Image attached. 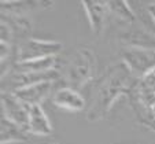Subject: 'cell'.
<instances>
[{
	"label": "cell",
	"instance_id": "6da1fadb",
	"mask_svg": "<svg viewBox=\"0 0 155 144\" xmlns=\"http://www.w3.org/2000/svg\"><path fill=\"white\" fill-rule=\"evenodd\" d=\"M137 80L132 76L122 62L108 66L92 87L91 100L87 107V119L97 122L107 117L120 97L129 96Z\"/></svg>",
	"mask_w": 155,
	"mask_h": 144
},
{
	"label": "cell",
	"instance_id": "7a4b0ae2",
	"mask_svg": "<svg viewBox=\"0 0 155 144\" xmlns=\"http://www.w3.org/2000/svg\"><path fill=\"white\" fill-rule=\"evenodd\" d=\"M128 99L137 122L155 132V70L139 80Z\"/></svg>",
	"mask_w": 155,
	"mask_h": 144
},
{
	"label": "cell",
	"instance_id": "3957f363",
	"mask_svg": "<svg viewBox=\"0 0 155 144\" xmlns=\"http://www.w3.org/2000/svg\"><path fill=\"white\" fill-rule=\"evenodd\" d=\"M96 70V55L89 47H77L69 56L63 70V80L68 87L78 89L84 88L94 80Z\"/></svg>",
	"mask_w": 155,
	"mask_h": 144
},
{
	"label": "cell",
	"instance_id": "277c9868",
	"mask_svg": "<svg viewBox=\"0 0 155 144\" xmlns=\"http://www.w3.org/2000/svg\"><path fill=\"white\" fill-rule=\"evenodd\" d=\"M120 56L121 62L137 81L155 70V50L135 45H122Z\"/></svg>",
	"mask_w": 155,
	"mask_h": 144
},
{
	"label": "cell",
	"instance_id": "5b68a950",
	"mask_svg": "<svg viewBox=\"0 0 155 144\" xmlns=\"http://www.w3.org/2000/svg\"><path fill=\"white\" fill-rule=\"evenodd\" d=\"M62 43L54 40H40V38L29 37L24 40L15 50V62L35 61L58 56L62 51Z\"/></svg>",
	"mask_w": 155,
	"mask_h": 144
},
{
	"label": "cell",
	"instance_id": "8992f818",
	"mask_svg": "<svg viewBox=\"0 0 155 144\" xmlns=\"http://www.w3.org/2000/svg\"><path fill=\"white\" fill-rule=\"evenodd\" d=\"M0 100H2V117H6L7 119L17 123L18 126H21L28 132L30 106L24 103L12 92L2 91Z\"/></svg>",
	"mask_w": 155,
	"mask_h": 144
},
{
	"label": "cell",
	"instance_id": "52a82bcc",
	"mask_svg": "<svg viewBox=\"0 0 155 144\" xmlns=\"http://www.w3.org/2000/svg\"><path fill=\"white\" fill-rule=\"evenodd\" d=\"M59 77H61L59 71L54 69V70L44 71V73H14V71H10L8 74L2 77V80L3 82L6 81V84L8 85L6 92H15L18 89L28 88V87L36 85L40 82H55Z\"/></svg>",
	"mask_w": 155,
	"mask_h": 144
},
{
	"label": "cell",
	"instance_id": "ba28073f",
	"mask_svg": "<svg viewBox=\"0 0 155 144\" xmlns=\"http://www.w3.org/2000/svg\"><path fill=\"white\" fill-rule=\"evenodd\" d=\"M81 6L88 18L91 30L95 34H100L106 28L108 17H110V6L108 2H96V0H82Z\"/></svg>",
	"mask_w": 155,
	"mask_h": 144
},
{
	"label": "cell",
	"instance_id": "9c48e42d",
	"mask_svg": "<svg viewBox=\"0 0 155 144\" xmlns=\"http://www.w3.org/2000/svg\"><path fill=\"white\" fill-rule=\"evenodd\" d=\"M52 104L58 109L66 110L71 113H78L85 109V99L81 96L78 91L70 87L58 88L51 96Z\"/></svg>",
	"mask_w": 155,
	"mask_h": 144
},
{
	"label": "cell",
	"instance_id": "30bf717a",
	"mask_svg": "<svg viewBox=\"0 0 155 144\" xmlns=\"http://www.w3.org/2000/svg\"><path fill=\"white\" fill-rule=\"evenodd\" d=\"M54 84L55 82L52 81L40 82V84L28 87V88L18 89V91L12 92V93L17 95L22 102L26 103L28 106H41L44 100H47L50 96H52Z\"/></svg>",
	"mask_w": 155,
	"mask_h": 144
},
{
	"label": "cell",
	"instance_id": "8fae6325",
	"mask_svg": "<svg viewBox=\"0 0 155 144\" xmlns=\"http://www.w3.org/2000/svg\"><path fill=\"white\" fill-rule=\"evenodd\" d=\"M52 2H37V0H2V14L14 15V17H25L36 10H44L52 6Z\"/></svg>",
	"mask_w": 155,
	"mask_h": 144
},
{
	"label": "cell",
	"instance_id": "7c38bea8",
	"mask_svg": "<svg viewBox=\"0 0 155 144\" xmlns=\"http://www.w3.org/2000/svg\"><path fill=\"white\" fill-rule=\"evenodd\" d=\"M28 133L36 136H50L52 133V125L41 106H30Z\"/></svg>",
	"mask_w": 155,
	"mask_h": 144
},
{
	"label": "cell",
	"instance_id": "4fadbf2b",
	"mask_svg": "<svg viewBox=\"0 0 155 144\" xmlns=\"http://www.w3.org/2000/svg\"><path fill=\"white\" fill-rule=\"evenodd\" d=\"M56 58L58 56L35 59V61L15 62L10 71H14V73H44V71H50L56 69Z\"/></svg>",
	"mask_w": 155,
	"mask_h": 144
},
{
	"label": "cell",
	"instance_id": "5bb4252c",
	"mask_svg": "<svg viewBox=\"0 0 155 144\" xmlns=\"http://www.w3.org/2000/svg\"><path fill=\"white\" fill-rule=\"evenodd\" d=\"M29 140L28 132L18 126L17 123L11 122L6 117H2L0 121V144L11 143H24Z\"/></svg>",
	"mask_w": 155,
	"mask_h": 144
},
{
	"label": "cell",
	"instance_id": "9a60e30c",
	"mask_svg": "<svg viewBox=\"0 0 155 144\" xmlns=\"http://www.w3.org/2000/svg\"><path fill=\"white\" fill-rule=\"evenodd\" d=\"M124 45H135V47H143L155 50V36L146 29H135L129 30L122 37Z\"/></svg>",
	"mask_w": 155,
	"mask_h": 144
},
{
	"label": "cell",
	"instance_id": "2e32d148",
	"mask_svg": "<svg viewBox=\"0 0 155 144\" xmlns=\"http://www.w3.org/2000/svg\"><path fill=\"white\" fill-rule=\"evenodd\" d=\"M110 14L124 24H133L136 21V14L128 2H108Z\"/></svg>",
	"mask_w": 155,
	"mask_h": 144
},
{
	"label": "cell",
	"instance_id": "e0dca14e",
	"mask_svg": "<svg viewBox=\"0 0 155 144\" xmlns=\"http://www.w3.org/2000/svg\"><path fill=\"white\" fill-rule=\"evenodd\" d=\"M147 12H148L150 18L152 19V22H154V25H155V2H152V3H150L148 6H147Z\"/></svg>",
	"mask_w": 155,
	"mask_h": 144
},
{
	"label": "cell",
	"instance_id": "ac0fdd59",
	"mask_svg": "<svg viewBox=\"0 0 155 144\" xmlns=\"http://www.w3.org/2000/svg\"><path fill=\"white\" fill-rule=\"evenodd\" d=\"M50 144H61V143H58V141H52V143H50Z\"/></svg>",
	"mask_w": 155,
	"mask_h": 144
}]
</instances>
